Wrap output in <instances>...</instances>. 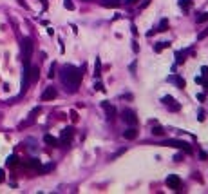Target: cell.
<instances>
[{"mask_svg": "<svg viewBox=\"0 0 208 194\" xmlns=\"http://www.w3.org/2000/svg\"><path fill=\"white\" fill-rule=\"evenodd\" d=\"M56 89L54 87H47L44 93H42V100H54L56 98Z\"/></svg>", "mask_w": 208, "mask_h": 194, "instance_id": "cell-8", "label": "cell"}, {"mask_svg": "<svg viewBox=\"0 0 208 194\" xmlns=\"http://www.w3.org/2000/svg\"><path fill=\"white\" fill-rule=\"evenodd\" d=\"M149 4H150V0H145V2H143V4H141V9H145V7H147V6H149Z\"/></svg>", "mask_w": 208, "mask_h": 194, "instance_id": "cell-27", "label": "cell"}, {"mask_svg": "<svg viewBox=\"0 0 208 194\" xmlns=\"http://www.w3.org/2000/svg\"><path fill=\"white\" fill-rule=\"evenodd\" d=\"M168 82H174L179 89H183V87H185V80H181L179 76H168Z\"/></svg>", "mask_w": 208, "mask_h": 194, "instance_id": "cell-13", "label": "cell"}, {"mask_svg": "<svg viewBox=\"0 0 208 194\" xmlns=\"http://www.w3.org/2000/svg\"><path fill=\"white\" fill-rule=\"evenodd\" d=\"M44 142H45L47 145H51V147H58V145H60V140H56L54 136H51V134H45V136H44Z\"/></svg>", "mask_w": 208, "mask_h": 194, "instance_id": "cell-9", "label": "cell"}, {"mask_svg": "<svg viewBox=\"0 0 208 194\" xmlns=\"http://www.w3.org/2000/svg\"><path fill=\"white\" fill-rule=\"evenodd\" d=\"M81 82V71L74 66H65L62 69V83L65 85L69 91L74 93Z\"/></svg>", "mask_w": 208, "mask_h": 194, "instance_id": "cell-1", "label": "cell"}, {"mask_svg": "<svg viewBox=\"0 0 208 194\" xmlns=\"http://www.w3.org/2000/svg\"><path fill=\"white\" fill-rule=\"evenodd\" d=\"M64 6H65V9H69V11H72V9H74V4H72V0H64Z\"/></svg>", "mask_w": 208, "mask_h": 194, "instance_id": "cell-20", "label": "cell"}, {"mask_svg": "<svg viewBox=\"0 0 208 194\" xmlns=\"http://www.w3.org/2000/svg\"><path fill=\"white\" fill-rule=\"evenodd\" d=\"M53 167H54L53 163H47V165H44V167H42V169H40V172H42V174H45V172H49V170H51V169H53Z\"/></svg>", "mask_w": 208, "mask_h": 194, "instance_id": "cell-21", "label": "cell"}, {"mask_svg": "<svg viewBox=\"0 0 208 194\" xmlns=\"http://www.w3.org/2000/svg\"><path fill=\"white\" fill-rule=\"evenodd\" d=\"M204 36H208V29H206V31H203V33H201V35H199V40H203V38H204Z\"/></svg>", "mask_w": 208, "mask_h": 194, "instance_id": "cell-26", "label": "cell"}, {"mask_svg": "<svg viewBox=\"0 0 208 194\" xmlns=\"http://www.w3.org/2000/svg\"><path fill=\"white\" fill-rule=\"evenodd\" d=\"M152 133L159 136V134H163V129H161V127H154V129H152Z\"/></svg>", "mask_w": 208, "mask_h": 194, "instance_id": "cell-24", "label": "cell"}, {"mask_svg": "<svg viewBox=\"0 0 208 194\" xmlns=\"http://www.w3.org/2000/svg\"><path fill=\"white\" fill-rule=\"evenodd\" d=\"M165 145H170V147H175V149H185L186 153H192V147L186 142H181V140H166Z\"/></svg>", "mask_w": 208, "mask_h": 194, "instance_id": "cell-3", "label": "cell"}, {"mask_svg": "<svg viewBox=\"0 0 208 194\" xmlns=\"http://www.w3.org/2000/svg\"><path fill=\"white\" fill-rule=\"evenodd\" d=\"M199 156H201V160H206V153H204V150H201Z\"/></svg>", "mask_w": 208, "mask_h": 194, "instance_id": "cell-28", "label": "cell"}, {"mask_svg": "<svg viewBox=\"0 0 208 194\" xmlns=\"http://www.w3.org/2000/svg\"><path fill=\"white\" fill-rule=\"evenodd\" d=\"M179 6H181L183 9H190V6H192V0H179Z\"/></svg>", "mask_w": 208, "mask_h": 194, "instance_id": "cell-19", "label": "cell"}, {"mask_svg": "<svg viewBox=\"0 0 208 194\" xmlns=\"http://www.w3.org/2000/svg\"><path fill=\"white\" fill-rule=\"evenodd\" d=\"M25 165H27V167H36V169H38V167H40V160L33 158V160H29V161H27Z\"/></svg>", "mask_w": 208, "mask_h": 194, "instance_id": "cell-17", "label": "cell"}, {"mask_svg": "<svg viewBox=\"0 0 208 194\" xmlns=\"http://www.w3.org/2000/svg\"><path fill=\"white\" fill-rule=\"evenodd\" d=\"M16 161H18V158H16L15 154H11V156L7 158V161H6V163H7L9 167H13V165H16Z\"/></svg>", "mask_w": 208, "mask_h": 194, "instance_id": "cell-16", "label": "cell"}, {"mask_svg": "<svg viewBox=\"0 0 208 194\" xmlns=\"http://www.w3.org/2000/svg\"><path fill=\"white\" fill-rule=\"evenodd\" d=\"M54 76V63L51 66V71H49V78H53Z\"/></svg>", "mask_w": 208, "mask_h": 194, "instance_id": "cell-25", "label": "cell"}, {"mask_svg": "<svg viewBox=\"0 0 208 194\" xmlns=\"http://www.w3.org/2000/svg\"><path fill=\"white\" fill-rule=\"evenodd\" d=\"M100 74H101V60L96 58V62H94V76L100 78Z\"/></svg>", "mask_w": 208, "mask_h": 194, "instance_id": "cell-15", "label": "cell"}, {"mask_svg": "<svg viewBox=\"0 0 208 194\" xmlns=\"http://www.w3.org/2000/svg\"><path fill=\"white\" fill-rule=\"evenodd\" d=\"M125 2H127V4H132V2H136V0H125Z\"/></svg>", "mask_w": 208, "mask_h": 194, "instance_id": "cell-32", "label": "cell"}, {"mask_svg": "<svg viewBox=\"0 0 208 194\" xmlns=\"http://www.w3.org/2000/svg\"><path fill=\"white\" fill-rule=\"evenodd\" d=\"M163 103H165V105H170L172 111H179V109H181V105L175 103V100L172 98V96H163Z\"/></svg>", "mask_w": 208, "mask_h": 194, "instance_id": "cell-7", "label": "cell"}, {"mask_svg": "<svg viewBox=\"0 0 208 194\" xmlns=\"http://www.w3.org/2000/svg\"><path fill=\"white\" fill-rule=\"evenodd\" d=\"M94 89L96 91H103V83L101 82H94Z\"/></svg>", "mask_w": 208, "mask_h": 194, "instance_id": "cell-23", "label": "cell"}, {"mask_svg": "<svg viewBox=\"0 0 208 194\" xmlns=\"http://www.w3.org/2000/svg\"><path fill=\"white\" fill-rule=\"evenodd\" d=\"M101 6L103 7H120L121 0H101Z\"/></svg>", "mask_w": 208, "mask_h": 194, "instance_id": "cell-11", "label": "cell"}, {"mask_svg": "<svg viewBox=\"0 0 208 194\" xmlns=\"http://www.w3.org/2000/svg\"><path fill=\"white\" fill-rule=\"evenodd\" d=\"M83 2H91V0H83Z\"/></svg>", "mask_w": 208, "mask_h": 194, "instance_id": "cell-33", "label": "cell"}, {"mask_svg": "<svg viewBox=\"0 0 208 194\" xmlns=\"http://www.w3.org/2000/svg\"><path fill=\"white\" fill-rule=\"evenodd\" d=\"M166 185H168V189H172V190H179L181 189V178L175 176V174H170L168 178H166Z\"/></svg>", "mask_w": 208, "mask_h": 194, "instance_id": "cell-4", "label": "cell"}, {"mask_svg": "<svg viewBox=\"0 0 208 194\" xmlns=\"http://www.w3.org/2000/svg\"><path fill=\"white\" fill-rule=\"evenodd\" d=\"M166 47H170V42H159L158 46H154V51H156V53H161V51L166 49Z\"/></svg>", "mask_w": 208, "mask_h": 194, "instance_id": "cell-14", "label": "cell"}, {"mask_svg": "<svg viewBox=\"0 0 208 194\" xmlns=\"http://www.w3.org/2000/svg\"><path fill=\"white\" fill-rule=\"evenodd\" d=\"M2 180H4V170L0 169V181H2Z\"/></svg>", "mask_w": 208, "mask_h": 194, "instance_id": "cell-30", "label": "cell"}, {"mask_svg": "<svg viewBox=\"0 0 208 194\" xmlns=\"http://www.w3.org/2000/svg\"><path fill=\"white\" fill-rule=\"evenodd\" d=\"M136 136H138V131H136L134 127L127 129V131H123V138H125V140H134Z\"/></svg>", "mask_w": 208, "mask_h": 194, "instance_id": "cell-10", "label": "cell"}, {"mask_svg": "<svg viewBox=\"0 0 208 194\" xmlns=\"http://www.w3.org/2000/svg\"><path fill=\"white\" fill-rule=\"evenodd\" d=\"M123 120L127 122L129 125H132V127L138 123V118H136V113H134V111H123Z\"/></svg>", "mask_w": 208, "mask_h": 194, "instance_id": "cell-6", "label": "cell"}, {"mask_svg": "<svg viewBox=\"0 0 208 194\" xmlns=\"http://www.w3.org/2000/svg\"><path fill=\"white\" fill-rule=\"evenodd\" d=\"M181 158H183L181 154H175V156H174V160H175V161H181Z\"/></svg>", "mask_w": 208, "mask_h": 194, "instance_id": "cell-29", "label": "cell"}, {"mask_svg": "<svg viewBox=\"0 0 208 194\" xmlns=\"http://www.w3.org/2000/svg\"><path fill=\"white\" fill-rule=\"evenodd\" d=\"M72 134H74V129H72V127H65L64 131H62V136H60V142L67 145V143L71 142V138H72Z\"/></svg>", "mask_w": 208, "mask_h": 194, "instance_id": "cell-5", "label": "cell"}, {"mask_svg": "<svg viewBox=\"0 0 208 194\" xmlns=\"http://www.w3.org/2000/svg\"><path fill=\"white\" fill-rule=\"evenodd\" d=\"M31 55H33V40H31V38H24L22 40V60H24V66H29Z\"/></svg>", "mask_w": 208, "mask_h": 194, "instance_id": "cell-2", "label": "cell"}, {"mask_svg": "<svg viewBox=\"0 0 208 194\" xmlns=\"http://www.w3.org/2000/svg\"><path fill=\"white\" fill-rule=\"evenodd\" d=\"M101 107H103V109H105V113H107V118H112V114L116 113V109H114L112 105H109L107 102H103V103H101Z\"/></svg>", "mask_w": 208, "mask_h": 194, "instance_id": "cell-12", "label": "cell"}, {"mask_svg": "<svg viewBox=\"0 0 208 194\" xmlns=\"http://www.w3.org/2000/svg\"><path fill=\"white\" fill-rule=\"evenodd\" d=\"M206 20H208V13H201L199 16H197V22H199V24L206 22Z\"/></svg>", "mask_w": 208, "mask_h": 194, "instance_id": "cell-22", "label": "cell"}, {"mask_svg": "<svg viewBox=\"0 0 208 194\" xmlns=\"http://www.w3.org/2000/svg\"><path fill=\"white\" fill-rule=\"evenodd\" d=\"M166 27H168V20H166V18H163L161 22H159V27H158V31H166Z\"/></svg>", "mask_w": 208, "mask_h": 194, "instance_id": "cell-18", "label": "cell"}, {"mask_svg": "<svg viewBox=\"0 0 208 194\" xmlns=\"http://www.w3.org/2000/svg\"><path fill=\"white\" fill-rule=\"evenodd\" d=\"M42 4H44V7H47V0H42Z\"/></svg>", "mask_w": 208, "mask_h": 194, "instance_id": "cell-31", "label": "cell"}]
</instances>
